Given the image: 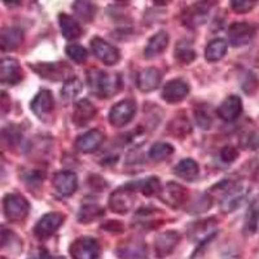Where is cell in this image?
<instances>
[{
    "mask_svg": "<svg viewBox=\"0 0 259 259\" xmlns=\"http://www.w3.org/2000/svg\"><path fill=\"white\" fill-rule=\"evenodd\" d=\"M215 221L214 219H207V221L196 222L191 226L188 231L189 239L192 241L206 242L211 240L215 236Z\"/></svg>",
    "mask_w": 259,
    "mask_h": 259,
    "instance_id": "obj_18",
    "label": "cell"
},
{
    "mask_svg": "<svg viewBox=\"0 0 259 259\" xmlns=\"http://www.w3.org/2000/svg\"><path fill=\"white\" fill-rule=\"evenodd\" d=\"M258 0H231V7L236 13H247L255 7Z\"/></svg>",
    "mask_w": 259,
    "mask_h": 259,
    "instance_id": "obj_38",
    "label": "cell"
},
{
    "mask_svg": "<svg viewBox=\"0 0 259 259\" xmlns=\"http://www.w3.org/2000/svg\"><path fill=\"white\" fill-rule=\"evenodd\" d=\"M242 101L239 96H228L218 108V115L226 122H233L241 115Z\"/></svg>",
    "mask_w": 259,
    "mask_h": 259,
    "instance_id": "obj_17",
    "label": "cell"
},
{
    "mask_svg": "<svg viewBox=\"0 0 259 259\" xmlns=\"http://www.w3.org/2000/svg\"><path fill=\"white\" fill-rule=\"evenodd\" d=\"M66 55L77 64H82L87 60V50L80 45H69L66 47Z\"/></svg>",
    "mask_w": 259,
    "mask_h": 259,
    "instance_id": "obj_37",
    "label": "cell"
},
{
    "mask_svg": "<svg viewBox=\"0 0 259 259\" xmlns=\"http://www.w3.org/2000/svg\"><path fill=\"white\" fill-rule=\"evenodd\" d=\"M180 239L182 236L178 231H166L163 233H159L154 240V251L157 256L165 258L170 255L180 242Z\"/></svg>",
    "mask_w": 259,
    "mask_h": 259,
    "instance_id": "obj_7",
    "label": "cell"
},
{
    "mask_svg": "<svg viewBox=\"0 0 259 259\" xmlns=\"http://www.w3.org/2000/svg\"><path fill=\"white\" fill-rule=\"evenodd\" d=\"M133 189H128V186L113 192L109 197V207L117 214H126L133 206Z\"/></svg>",
    "mask_w": 259,
    "mask_h": 259,
    "instance_id": "obj_14",
    "label": "cell"
},
{
    "mask_svg": "<svg viewBox=\"0 0 259 259\" xmlns=\"http://www.w3.org/2000/svg\"><path fill=\"white\" fill-rule=\"evenodd\" d=\"M30 106L36 117H39L40 119H46L55 109V99H53L52 92L48 90H40L39 94L34 97Z\"/></svg>",
    "mask_w": 259,
    "mask_h": 259,
    "instance_id": "obj_13",
    "label": "cell"
},
{
    "mask_svg": "<svg viewBox=\"0 0 259 259\" xmlns=\"http://www.w3.org/2000/svg\"><path fill=\"white\" fill-rule=\"evenodd\" d=\"M87 83L91 92L101 99L114 96L122 90V79L119 74L105 73L99 69L87 71Z\"/></svg>",
    "mask_w": 259,
    "mask_h": 259,
    "instance_id": "obj_1",
    "label": "cell"
},
{
    "mask_svg": "<svg viewBox=\"0 0 259 259\" xmlns=\"http://www.w3.org/2000/svg\"><path fill=\"white\" fill-rule=\"evenodd\" d=\"M22 79V69L17 60L0 59V83L3 84H16Z\"/></svg>",
    "mask_w": 259,
    "mask_h": 259,
    "instance_id": "obj_12",
    "label": "cell"
},
{
    "mask_svg": "<svg viewBox=\"0 0 259 259\" xmlns=\"http://www.w3.org/2000/svg\"><path fill=\"white\" fill-rule=\"evenodd\" d=\"M18 241V237H16L13 235V232H11L7 228H3V227H0V247H12L15 246V242Z\"/></svg>",
    "mask_w": 259,
    "mask_h": 259,
    "instance_id": "obj_40",
    "label": "cell"
},
{
    "mask_svg": "<svg viewBox=\"0 0 259 259\" xmlns=\"http://www.w3.org/2000/svg\"><path fill=\"white\" fill-rule=\"evenodd\" d=\"M255 29L247 22H235L228 29V38L233 47H242L253 39Z\"/></svg>",
    "mask_w": 259,
    "mask_h": 259,
    "instance_id": "obj_10",
    "label": "cell"
},
{
    "mask_svg": "<svg viewBox=\"0 0 259 259\" xmlns=\"http://www.w3.org/2000/svg\"><path fill=\"white\" fill-rule=\"evenodd\" d=\"M104 142V134L100 130H91L78 138L77 148L82 153H92L100 148Z\"/></svg>",
    "mask_w": 259,
    "mask_h": 259,
    "instance_id": "obj_20",
    "label": "cell"
},
{
    "mask_svg": "<svg viewBox=\"0 0 259 259\" xmlns=\"http://www.w3.org/2000/svg\"><path fill=\"white\" fill-rule=\"evenodd\" d=\"M24 41V31L18 27H4L0 31V51L12 52Z\"/></svg>",
    "mask_w": 259,
    "mask_h": 259,
    "instance_id": "obj_15",
    "label": "cell"
},
{
    "mask_svg": "<svg viewBox=\"0 0 259 259\" xmlns=\"http://www.w3.org/2000/svg\"><path fill=\"white\" fill-rule=\"evenodd\" d=\"M174 153V147L167 143H157L149 150V157L153 161L159 162L167 158L168 156Z\"/></svg>",
    "mask_w": 259,
    "mask_h": 259,
    "instance_id": "obj_31",
    "label": "cell"
},
{
    "mask_svg": "<svg viewBox=\"0 0 259 259\" xmlns=\"http://www.w3.org/2000/svg\"><path fill=\"white\" fill-rule=\"evenodd\" d=\"M139 189L142 191V193L144 194V196L150 197V196H156V194H158L159 192L162 191V186L158 178L152 177L139 183Z\"/></svg>",
    "mask_w": 259,
    "mask_h": 259,
    "instance_id": "obj_32",
    "label": "cell"
},
{
    "mask_svg": "<svg viewBox=\"0 0 259 259\" xmlns=\"http://www.w3.org/2000/svg\"><path fill=\"white\" fill-rule=\"evenodd\" d=\"M59 24L64 38L73 40V39H77L82 35V27H80L79 22L73 16L61 13L59 16Z\"/></svg>",
    "mask_w": 259,
    "mask_h": 259,
    "instance_id": "obj_23",
    "label": "cell"
},
{
    "mask_svg": "<svg viewBox=\"0 0 259 259\" xmlns=\"http://www.w3.org/2000/svg\"><path fill=\"white\" fill-rule=\"evenodd\" d=\"M73 11L84 22L92 21L96 15V7L90 0H75L73 4Z\"/></svg>",
    "mask_w": 259,
    "mask_h": 259,
    "instance_id": "obj_28",
    "label": "cell"
},
{
    "mask_svg": "<svg viewBox=\"0 0 259 259\" xmlns=\"http://www.w3.org/2000/svg\"><path fill=\"white\" fill-rule=\"evenodd\" d=\"M62 223H64V215L59 212H50L43 215L40 221L36 223L34 233L39 240H47L59 230Z\"/></svg>",
    "mask_w": 259,
    "mask_h": 259,
    "instance_id": "obj_5",
    "label": "cell"
},
{
    "mask_svg": "<svg viewBox=\"0 0 259 259\" xmlns=\"http://www.w3.org/2000/svg\"><path fill=\"white\" fill-rule=\"evenodd\" d=\"M189 85L183 79H172L162 90V99L168 104H178L188 96Z\"/></svg>",
    "mask_w": 259,
    "mask_h": 259,
    "instance_id": "obj_11",
    "label": "cell"
},
{
    "mask_svg": "<svg viewBox=\"0 0 259 259\" xmlns=\"http://www.w3.org/2000/svg\"><path fill=\"white\" fill-rule=\"evenodd\" d=\"M3 2L6 6L11 7V8L12 7H20L25 3V0H3Z\"/></svg>",
    "mask_w": 259,
    "mask_h": 259,
    "instance_id": "obj_44",
    "label": "cell"
},
{
    "mask_svg": "<svg viewBox=\"0 0 259 259\" xmlns=\"http://www.w3.org/2000/svg\"><path fill=\"white\" fill-rule=\"evenodd\" d=\"M104 228L112 231V232H119V231H122V224L119 222H108V224L104 226Z\"/></svg>",
    "mask_w": 259,
    "mask_h": 259,
    "instance_id": "obj_43",
    "label": "cell"
},
{
    "mask_svg": "<svg viewBox=\"0 0 259 259\" xmlns=\"http://www.w3.org/2000/svg\"><path fill=\"white\" fill-rule=\"evenodd\" d=\"M11 109V99L6 91L0 90V118H3Z\"/></svg>",
    "mask_w": 259,
    "mask_h": 259,
    "instance_id": "obj_42",
    "label": "cell"
},
{
    "mask_svg": "<svg viewBox=\"0 0 259 259\" xmlns=\"http://www.w3.org/2000/svg\"><path fill=\"white\" fill-rule=\"evenodd\" d=\"M194 118H196V123L203 130H209L212 124V119L210 117V114L207 113L206 109L203 108H198L194 113Z\"/></svg>",
    "mask_w": 259,
    "mask_h": 259,
    "instance_id": "obj_39",
    "label": "cell"
},
{
    "mask_svg": "<svg viewBox=\"0 0 259 259\" xmlns=\"http://www.w3.org/2000/svg\"><path fill=\"white\" fill-rule=\"evenodd\" d=\"M175 174L183 180H187V182H192L196 178L198 177V172H200V168H198L197 162L193 161L191 158L182 159V161L175 166L174 168Z\"/></svg>",
    "mask_w": 259,
    "mask_h": 259,
    "instance_id": "obj_25",
    "label": "cell"
},
{
    "mask_svg": "<svg viewBox=\"0 0 259 259\" xmlns=\"http://www.w3.org/2000/svg\"><path fill=\"white\" fill-rule=\"evenodd\" d=\"M119 2H126V0H119Z\"/></svg>",
    "mask_w": 259,
    "mask_h": 259,
    "instance_id": "obj_47",
    "label": "cell"
},
{
    "mask_svg": "<svg viewBox=\"0 0 259 259\" xmlns=\"http://www.w3.org/2000/svg\"><path fill=\"white\" fill-rule=\"evenodd\" d=\"M96 115V108L94 104L87 99H82L74 105L73 122L77 126L82 127L92 121Z\"/></svg>",
    "mask_w": 259,
    "mask_h": 259,
    "instance_id": "obj_19",
    "label": "cell"
},
{
    "mask_svg": "<svg viewBox=\"0 0 259 259\" xmlns=\"http://www.w3.org/2000/svg\"><path fill=\"white\" fill-rule=\"evenodd\" d=\"M168 130L171 134H174L175 136H186L187 134L191 133V124H189L188 119L186 117H179L172 119L168 124Z\"/></svg>",
    "mask_w": 259,
    "mask_h": 259,
    "instance_id": "obj_34",
    "label": "cell"
},
{
    "mask_svg": "<svg viewBox=\"0 0 259 259\" xmlns=\"http://www.w3.org/2000/svg\"><path fill=\"white\" fill-rule=\"evenodd\" d=\"M239 157V152L235 147H231V145H227L223 149L221 150V158L222 161L226 162V163H231V162L235 161L236 158Z\"/></svg>",
    "mask_w": 259,
    "mask_h": 259,
    "instance_id": "obj_41",
    "label": "cell"
},
{
    "mask_svg": "<svg viewBox=\"0 0 259 259\" xmlns=\"http://www.w3.org/2000/svg\"><path fill=\"white\" fill-rule=\"evenodd\" d=\"M259 223V205L253 203L249 210H247L246 219H245V230L249 235L254 233L258 228Z\"/></svg>",
    "mask_w": 259,
    "mask_h": 259,
    "instance_id": "obj_35",
    "label": "cell"
},
{
    "mask_svg": "<svg viewBox=\"0 0 259 259\" xmlns=\"http://www.w3.org/2000/svg\"><path fill=\"white\" fill-rule=\"evenodd\" d=\"M161 200L168 205L170 207H177L183 206L184 203L187 202V198H188V193H187V189L184 188L180 184L177 183H167L166 187L162 189L161 192Z\"/></svg>",
    "mask_w": 259,
    "mask_h": 259,
    "instance_id": "obj_8",
    "label": "cell"
},
{
    "mask_svg": "<svg viewBox=\"0 0 259 259\" xmlns=\"http://www.w3.org/2000/svg\"><path fill=\"white\" fill-rule=\"evenodd\" d=\"M70 66L64 62H45V64L35 65L32 68L41 78L50 80H62L66 79L70 73Z\"/></svg>",
    "mask_w": 259,
    "mask_h": 259,
    "instance_id": "obj_9",
    "label": "cell"
},
{
    "mask_svg": "<svg viewBox=\"0 0 259 259\" xmlns=\"http://www.w3.org/2000/svg\"><path fill=\"white\" fill-rule=\"evenodd\" d=\"M175 56L179 60L180 62H184V64H188V62L193 61L196 59V52L191 48V46L187 45L186 41H182L179 43L175 51Z\"/></svg>",
    "mask_w": 259,
    "mask_h": 259,
    "instance_id": "obj_36",
    "label": "cell"
},
{
    "mask_svg": "<svg viewBox=\"0 0 259 259\" xmlns=\"http://www.w3.org/2000/svg\"><path fill=\"white\" fill-rule=\"evenodd\" d=\"M91 48L95 56L100 60L103 64L108 65V66L115 65L119 61V59H121L119 51L101 38L92 39Z\"/></svg>",
    "mask_w": 259,
    "mask_h": 259,
    "instance_id": "obj_6",
    "label": "cell"
},
{
    "mask_svg": "<svg viewBox=\"0 0 259 259\" xmlns=\"http://www.w3.org/2000/svg\"><path fill=\"white\" fill-rule=\"evenodd\" d=\"M73 259H99L100 245L94 237H79L69 247Z\"/></svg>",
    "mask_w": 259,
    "mask_h": 259,
    "instance_id": "obj_3",
    "label": "cell"
},
{
    "mask_svg": "<svg viewBox=\"0 0 259 259\" xmlns=\"http://www.w3.org/2000/svg\"><path fill=\"white\" fill-rule=\"evenodd\" d=\"M226 198L222 202V207L224 211L230 212L235 210L241 203L242 198L245 197V192L242 189H228Z\"/></svg>",
    "mask_w": 259,
    "mask_h": 259,
    "instance_id": "obj_30",
    "label": "cell"
},
{
    "mask_svg": "<svg viewBox=\"0 0 259 259\" xmlns=\"http://www.w3.org/2000/svg\"><path fill=\"white\" fill-rule=\"evenodd\" d=\"M47 259H65L64 256H48Z\"/></svg>",
    "mask_w": 259,
    "mask_h": 259,
    "instance_id": "obj_46",
    "label": "cell"
},
{
    "mask_svg": "<svg viewBox=\"0 0 259 259\" xmlns=\"http://www.w3.org/2000/svg\"><path fill=\"white\" fill-rule=\"evenodd\" d=\"M103 214L104 210L101 209V206H99L97 203H84L82 206V209L79 210L78 219H79L83 224H87L90 223V222H94L95 219L100 218Z\"/></svg>",
    "mask_w": 259,
    "mask_h": 259,
    "instance_id": "obj_29",
    "label": "cell"
},
{
    "mask_svg": "<svg viewBox=\"0 0 259 259\" xmlns=\"http://www.w3.org/2000/svg\"><path fill=\"white\" fill-rule=\"evenodd\" d=\"M82 91V83L79 82V79L77 78H70L69 80H66V83L62 87L61 91V97L65 101H69L74 97H77V95Z\"/></svg>",
    "mask_w": 259,
    "mask_h": 259,
    "instance_id": "obj_33",
    "label": "cell"
},
{
    "mask_svg": "<svg viewBox=\"0 0 259 259\" xmlns=\"http://www.w3.org/2000/svg\"><path fill=\"white\" fill-rule=\"evenodd\" d=\"M161 71L156 68L144 69L142 73L139 74L138 78V87L143 92H150L158 89L161 83Z\"/></svg>",
    "mask_w": 259,
    "mask_h": 259,
    "instance_id": "obj_22",
    "label": "cell"
},
{
    "mask_svg": "<svg viewBox=\"0 0 259 259\" xmlns=\"http://www.w3.org/2000/svg\"><path fill=\"white\" fill-rule=\"evenodd\" d=\"M117 253L123 259H142L145 256V247L143 242L131 241L118 247Z\"/></svg>",
    "mask_w": 259,
    "mask_h": 259,
    "instance_id": "obj_26",
    "label": "cell"
},
{
    "mask_svg": "<svg viewBox=\"0 0 259 259\" xmlns=\"http://www.w3.org/2000/svg\"><path fill=\"white\" fill-rule=\"evenodd\" d=\"M227 50H228V47H227L226 40L215 39L207 45L206 51H205V57H206L207 61L217 62L226 56Z\"/></svg>",
    "mask_w": 259,
    "mask_h": 259,
    "instance_id": "obj_27",
    "label": "cell"
},
{
    "mask_svg": "<svg viewBox=\"0 0 259 259\" xmlns=\"http://www.w3.org/2000/svg\"><path fill=\"white\" fill-rule=\"evenodd\" d=\"M209 12V6L205 2L194 4L191 8L187 9L183 16V22L188 27H197L202 22H205Z\"/></svg>",
    "mask_w": 259,
    "mask_h": 259,
    "instance_id": "obj_21",
    "label": "cell"
},
{
    "mask_svg": "<svg viewBox=\"0 0 259 259\" xmlns=\"http://www.w3.org/2000/svg\"><path fill=\"white\" fill-rule=\"evenodd\" d=\"M53 186L61 196L69 197L78 188L77 175L71 171H61L53 178Z\"/></svg>",
    "mask_w": 259,
    "mask_h": 259,
    "instance_id": "obj_16",
    "label": "cell"
},
{
    "mask_svg": "<svg viewBox=\"0 0 259 259\" xmlns=\"http://www.w3.org/2000/svg\"><path fill=\"white\" fill-rule=\"evenodd\" d=\"M4 215L9 222L20 223L24 221L29 214V202L21 194L11 193L7 194L3 200Z\"/></svg>",
    "mask_w": 259,
    "mask_h": 259,
    "instance_id": "obj_2",
    "label": "cell"
},
{
    "mask_svg": "<svg viewBox=\"0 0 259 259\" xmlns=\"http://www.w3.org/2000/svg\"><path fill=\"white\" fill-rule=\"evenodd\" d=\"M168 45V35L167 32L159 31L157 34H154L152 38L148 41L147 47L144 51V56L147 59H153V57L161 55L163 51L166 50Z\"/></svg>",
    "mask_w": 259,
    "mask_h": 259,
    "instance_id": "obj_24",
    "label": "cell"
},
{
    "mask_svg": "<svg viewBox=\"0 0 259 259\" xmlns=\"http://www.w3.org/2000/svg\"><path fill=\"white\" fill-rule=\"evenodd\" d=\"M154 2V4H156V6H167L168 3H170L171 0H153Z\"/></svg>",
    "mask_w": 259,
    "mask_h": 259,
    "instance_id": "obj_45",
    "label": "cell"
},
{
    "mask_svg": "<svg viewBox=\"0 0 259 259\" xmlns=\"http://www.w3.org/2000/svg\"><path fill=\"white\" fill-rule=\"evenodd\" d=\"M136 113V103L133 99H126L115 104L110 109L109 122L115 127H123L128 123Z\"/></svg>",
    "mask_w": 259,
    "mask_h": 259,
    "instance_id": "obj_4",
    "label": "cell"
}]
</instances>
